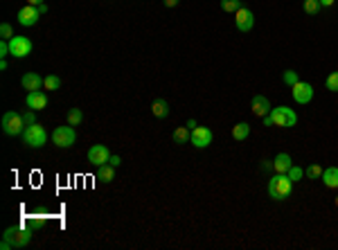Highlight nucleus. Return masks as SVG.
<instances>
[{
  "label": "nucleus",
  "instance_id": "f257e3e1",
  "mask_svg": "<svg viewBox=\"0 0 338 250\" xmlns=\"http://www.w3.org/2000/svg\"><path fill=\"white\" fill-rule=\"evenodd\" d=\"M32 241V230L30 228H7L0 241V250H12V248H25Z\"/></svg>",
  "mask_w": 338,
  "mask_h": 250
},
{
  "label": "nucleus",
  "instance_id": "f03ea898",
  "mask_svg": "<svg viewBox=\"0 0 338 250\" xmlns=\"http://www.w3.org/2000/svg\"><path fill=\"white\" fill-rule=\"evenodd\" d=\"M293 192V180L288 178V174H277L268 180V196L273 200H284L288 198Z\"/></svg>",
  "mask_w": 338,
  "mask_h": 250
},
{
  "label": "nucleus",
  "instance_id": "7ed1b4c3",
  "mask_svg": "<svg viewBox=\"0 0 338 250\" xmlns=\"http://www.w3.org/2000/svg\"><path fill=\"white\" fill-rule=\"evenodd\" d=\"M25 122H23V113H16V110H9V113L3 115V131L5 136L9 138H16V136H23L25 131Z\"/></svg>",
  "mask_w": 338,
  "mask_h": 250
},
{
  "label": "nucleus",
  "instance_id": "20e7f679",
  "mask_svg": "<svg viewBox=\"0 0 338 250\" xmlns=\"http://www.w3.org/2000/svg\"><path fill=\"white\" fill-rule=\"evenodd\" d=\"M23 142H25L30 149H41V146L48 142V131L36 122V124H32V126H27L25 131H23Z\"/></svg>",
  "mask_w": 338,
  "mask_h": 250
},
{
  "label": "nucleus",
  "instance_id": "39448f33",
  "mask_svg": "<svg viewBox=\"0 0 338 250\" xmlns=\"http://www.w3.org/2000/svg\"><path fill=\"white\" fill-rule=\"evenodd\" d=\"M268 118H270V122H273V126H284V128L295 126V122H297L295 110L288 108V106H277V108H270Z\"/></svg>",
  "mask_w": 338,
  "mask_h": 250
},
{
  "label": "nucleus",
  "instance_id": "423d86ee",
  "mask_svg": "<svg viewBox=\"0 0 338 250\" xmlns=\"http://www.w3.org/2000/svg\"><path fill=\"white\" fill-rule=\"evenodd\" d=\"M77 140V133L75 128L68 124V126H57L52 131V144L59 146V149H68V146H72Z\"/></svg>",
  "mask_w": 338,
  "mask_h": 250
},
{
  "label": "nucleus",
  "instance_id": "0eeeda50",
  "mask_svg": "<svg viewBox=\"0 0 338 250\" xmlns=\"http://www.w3.org/2000/svg\"><path fill=\"white\" fill-rule=\"evenodd\" d=\"M111 151H108L106 144H93L88 149V162L95 164V167H102V164H106L108 160H111Z\"/></svg>",
  "mask_w": 338,
  "mask_h": 250
},
{
  "label": "nucleus",
  "instance_id": "6e6552de",
  "mask_svg": "<svg viewBox=\"0 0 338 250\" xmlns=\"http://www.w3.org/2000/svg\"><path fill=\"white\" fill-rule=\"evenodd\" d=\"M9 50L16 59H25L27 54H32V41L27 36H14L9 41Z\"/></svg>",
  "mask_w": 338,
  "mask_h": 250
},
{
  "label": "nucleus",
  "instance_id": "1a4fd4ad",
  "mask_svg": "<svg viewBox=\"0 0 338 250\" xmlns=\"http://www.w3.org/2000/svg\"><path fill=\"white\" fill-rule=\"evenodd\" d=\"M291 92H293L295 104H309L313 100V86L306 82H297L295 86H291Z\"/></svg>",
  "mask_w": 338,
  "mask_h": 250
},
{
  "label": "nucleus",
  "instance_id": "9d476101",
  "mask_svg": "<svg viewBox=\"0 0 338 250\" xmlns=\"http://www.w3.org/2000/svg\"><path fill=\"white\" fill-rule=\"evenodd\" d=\"M189 142H192L196 149H205V146L212 144V131L207 126L192 128V138H189Z\"/></svg>",
  "mask_w": 338,
  "mask_h": 250
},
{
  "label": "nucleus",
  "instance_id": "9b49d317",
  "mask_svg": "<svg viewBox=\"0 0 338 250\" xmlns=\"http://www.w3.org/2000/svg\"><path fill=\"white\" fill-rule=\"evenodd\" d=\"M39 18H41V12H39V7H34V5H25L21 12H18V23H21L23 28L36 25Z\"/></svg>",
  "mask_w": 338,
  "mask_h": 250
},
{
  "label": "nucleus",
  "instance_id": "f8f14e48",
  "mask_svg": "<svg viewBox=\"0 0 338 250\" xmlns=\"http://www.w3.org/2000/svg\"><path fill=\"white\" fill-rule=\"evenodd\" d=\"M234 25H237L239 32H250L252 25H255V14H252L250 10H246V7H241V10L234 14Z\"/></svg>",
  "mask_w": 338,
  "mask_h": 250
},
{
  "label": "nucleus",
  "instance_id": "ddd939ff",
  "mask_svg": "<svg viewBox=\"0 0 338 250\" xmlns=\"http://www.w3.org/2000/svg\"><path fill=\"white\" fill-rule=\"evenodd\" d=\"M25 104H27V108H32V110H43L45 106H48V95H45L43 90H32V92H27Z\"/></svg>",
  "mask_w": 338,
  "mask_h": 250
},
{
  "label": "nucleus",
  "instance_id": "4468645a",
  "mask_svg": "<svg viewBox=\"0 0 338 250\" xmlns=\"http://www.w3.org/2000/svg\"><path fill=\"white\" fill-rule=\"evenodd\" d=\"M270 102H268V97H264V95H255L252 97V102H250V110H252V115H257V118H264V115H268L270 113Z\"/></svg>",
  "mask_w": 338,
  "mask_h": 250
},
{
  "label": "nucleus",
  "instance_id": "2eb2a0df",
  "mask_svg": "<svg viewBox=\"0 0 338 250\" xmlns=\"http://www.w3.org/2000/svg\"><path fill=\"white\" fill-rule=\"evenodd\" d=\"M21 84H23V88H25L27 92L41 90V86H43V77H41V74H36V72H27V74H23Z\"/></svg>",
  "mask_w": 338,
  "mask_h": 250
},
{
  "label": "nucleus",
  "instance_id": "dca6fc26",
  "mask_svg": "<svg viewBox=\"0 0 338 250\" xmlns=\"http://www.w3.org/2000/svg\"><path fill=\"white\" fill-rule=\"evenodd\" d=\"M322 182L324 187H329V190H338V167H327L322 169Z\"/></svg>",
  "mask_w": 338,
  "mask_h": 250
},
{
  "label": "nucleus",
  "instance_id": "f3484780",
  "mask_svg": "<svg viewBox=\"0 0 338 250\" xmlns=\"http://www.w3.org/2000/svg\"><path fill=\"white\" fill-rule=\"evenodd\" d=\"M273 164H275V172L277 174H286L288 169H291V164H293V160H291V156L288 154H277L275 156V160H273Z\"/></svg>",
  "mask_w": 338,
  "mask_h": 250
},
{
  "label": "nucleus",
  "instance_id": "a211bd4d",
  "mask_svg": "<svg viewBox=\"0 0 338 250\" xmlns=\"http://www.w3.org/2000/svg\"><path fill=\"white\" fill-rule=\"evenodd\" d=\"M151 113H153V118L165 120L167 115H169V104H167L165 100H156V102L151 104Z\"/></svg>",
  "mask_w": 338,
  "mask_h": 250
},
{
  "label": "nucleus",
  "instance_id": "6ab92c4d",
  "mask_svg": "<svg viewBox=\"0 0 338 250\" xmlns=\"http://www.w3.org/2000/svg\"><path fill=\"white\" fill-rule=\"evenodd\" d=\"M113 178H115V167L113 164H102V167H97V180L99 182H111Z\"/></svg>",
  "mask_w": 338,
  "mask_h": 250
},
{
  "label": "nucleus",
  "instance_id": "aec40b11",
  "mask_svg": "<svg viewBox=\"0 0 338 250\" xmlns=\"http://www.w3.org/2000/svg\"><path fill=\"white\" fill-rule=\"evenodd\" d=\"M250 136V124H246V122H239V124H234L232 126V138L237 142H241V140H246V138Z\"/></svg>",
  "mask_w": 338,
  "mask_h": 250
},
{
  "label": "nucleus",
  "instance_id": "412c9836",
  "mask_svg": "<svg viewBox=\"0 0 338 250\" xmlns=\"http://www.w3.org/2000/svg\"><path fill=\"white\" fill-rule=\"evenodd\" d=\"M171 138H174V142H178V144H187L189 138H192V128H187V126H178L174 133H171Z\"/></svg>",
  "mask_w": 338,
  "mask_h": 250
},
{
  "label": "nucleus",
  "instance_id": "4be33fe9",
  "mask_svg": "<svg viewBox=\"0 0 338 250\" xmlns=\"http://www.w3.org/2000/svg\"><path fill=\"white\" fill-rule=\"evenodd\" d=\"M43 223H45V216H43V212H34L30 218H27V223H25V226L30 228L32 232H34V230H39V228L43 226Z\"/></svg>",
  "mask_w": 338,
  "mask_h": 250
},
{
  "label": "nucleus",
  "instance_id": "5701e85b",
  "mask_svg": "<svg viewBox=\"0 0 338 250\" xmlns=\"http://www.w3.org/2000/svg\"><path fill=\"white\" fill-rule=\"evenodd\" d=\"M221 10L225 14H237L241 10V0H221Z\"/></svg>",
  "mask_w": 338,
  "mask_h": 250
},
{
  "label": "nucleus",
  "instance_id": "b1692460",
  "mask_svg": "<svg viewBox=\"0 0 338 250\" xmlns=\"http://www.w3.org/2000/svg\"><path fill=\"white\" fill-rule=\"evenodd\" d=\"M43 88L45 90H59V88H61V79H59L57 74H48V77L43 79Z\"/></svg>",
  "mask_w": 338,
  "mask_h": 250
},
{
  "label": "nucleus",
  "instance_id": "393cba45",
  "mask_svg": "<svg viewBox=\"0 0 338 250\" xmlns=\"http://www.w3.org/2000/svg\"><path fill=\"white\" fill-rule=\"evenodd\" d=\"M81 120H84V113H81V108H70V110H68V124H70V126H77V124H81Z\"/></svg>",
  "mask_w": 338,
  "mask_h": 250
},
{
  "label": "nucleus",
  "instance_id": "a878e982",
  "mask_svg": "<svg viewBox=\"0 0 338 250\" xmlns=\"http://www.w3.org/2000/svg\"><path fill=\"white\" fill-rule=\"evenodd\" d=\"M302 10H304L309 16H315L320 12V2L318 0H304V2H302Z\"/></svg>",
  "mask_w": 338,
  "mask_h": 250
},
{
  "label": "nucleus",
  "instance_id": "bb28decb",
  "mask_svg": "<svg viewBox=\"0 0 338 250\" xmlns=\"http://www.w3.org/2000/svg\"><path fill=\"white\" fill-rule=\"evenodd\" d=\"M282 82L286 84V86H295L300 79H297V72H295V70H284V72H282Z\"/></svg>",
  "mask_w": 338,
  "mask_h": 250
},
{
  "label": "nucleus",
  "instance_id": "cd10ccee",
  "mask_svg": "<svg viewBox=\"0 0 338 250\" xmlns=\"http://www.w3.org/2000/svg\"><path fill=\"white\" fill-rule=\"evenodd\" d=\"M304 176L311 178V180H315V178L322 176V167H320V164H309V167L304 169Z\"/></svg>",
  "mask_w": 338,
  "mask_h": 250
},
{
  "label": "nucleus",
  "instance_id": "c85d7f7f",
  "mask_svg": "<svg viewBox=\"0 0 338 250\" xmlns=\"http://www.w3.org/2000/svg\"><path fill=\"white\" fill-rule=\"evenodd\" d=\"M14 36H16V34H14L12 25H9V23H3V25H0V38H3V41H12Z\"/></svg>",
  "mask_w": 338,
  "mask_h": 250
},
{
  "label": "nucleus",
  "instance_id": "c756f323",
  "mask_svg": "<svg viewBox=\"0 0 338 250\" xmlns=\"http://www.w3.org/2000/svg\"><path fill=\"white\" fill-rule=\"evenodd\" d=\"M324 86H327V90L338 92V72H331V74H329L327 82H324Z\"/></svg>",
  "mask_w": 338,
  "mask_h": 250
},
{
  "label": "nucleus",
  "instance_id": "7c9ffc66",
  "mask_svg": "<svg viewBox=\"0 0 338 250\" xmlns=\"http://www.w3.org/2000/svg\"><path fill=\"white\" fill-rule=\"evenodd\" d=\"M23 122H25V126H32V124H36V110L27 108L25 113H23Z\"/></svg>",
  "mask_w": 338,
  "mask_h": 250
},
{
  "label": "nucleus",
  "instance_id": "2f4dec72",
  "mask_svg": "<svg viewBox=\"0 0 338 250\" xmlns=\"http://www.w3.org/2000/svg\"><path fill=\"white\" fill-rule=\"evenodd\" d=\"M286 174H288V178H291V180L295 182V180H300L302 174H304V172H302V167H295V164H291V169H288Z\"/></svg>",
  "mask_w": 338,
  "mask_h": 250
},
{
  "label": "nucleus",
  "instance_id": "473e14b6",
  "mask_svg": "<svg viewBox=\"0 0 338 250\" xmlns=\"http://www.w3.org/2000/svg\"><path fill=\"white\" fill-rule=\"evenodd\" d=\"M259 167H261V172H273L275 164H273V160H261Z\"/></svg>",
  "mask_w": 338,
  "mask_h": 250
},
{
  "label": "nucleus",
  "instance_id": "72a5a7b5",
  "mask_svg": "<svg viewBox=\"0 0 338 250\" xmlns=\"http://www.w3.org/2000/svg\"><path fill=\"white\" fill-rule=\"evenodd\" d=\"M108 164H113V167H120V164H122V156H115V154H113L111 160H108Z\"/></svg>",
  "mask_w": 338,
  "mask_h": 250
},
{
  "label": "nucleus",
  "instance_id": "f704fd0d",
  "mask_svg": "<svg viewBox=\"0 0 338 250\" xmlns=\"http://www.w3.org/2000/svg\"><path fill=\"white\" fill-rule=\"evenodd\" d=\"M178 2H180V0H165L167 7H178Z\"/></svg>",
  "mask_w": 338,
  "mask_h": 250
},
{
  "label": "nucleus",
  "instance_id": "c9c22d12",
  "mask_svg": "<svg viewBox=\"0 0 338 250\" xmlns=\"http://www.w3.org/2000/svg\"><path fill=\"white\" fill-rule=\"evenodd\" d=\"M320 2V7H331L333 5V0H318Z\"/></svg>",
  "mask_w": 338,
  "mask_h": 250
},
{
  "label": "nucleus",
  "instance_id": "e433bc0d",
  "mask_svg": "<svg viewBox=\"0 0 338 250\" xmlns=\"http://www.w3.org/2000/svg\"><path fill=\"white\" fill-rule=\"evenodd\" d=\"M185 126H187V128H196L198 124H196V120H187V124H185Z\"/></svg>",
  "mask_w": 338,
  "mask_h": 250
},
{
  "label": "nucleus",
  "instance_id": "4c0bfd02",
  "mask_svg": "<svg viewBox=\"0 0 338 250\" xmlns=\"http://www.w3.org/2000/svg\"><path fill=\"white\" fill-rule=\"evenodd\" d=\"M27 5H34V7H39V5H43V0H27Z\"/></svg>",
  "mask_w": 338,
  "mask_h": 250
},
{
  "label": "nucleus",
  "instance_id": "58836bf2",
  "mask_svg": "<svg viewBox=\"0 0 338 250\" xmlns=\"http://www.w3.org/2000/svg\"><path fill=\"white\" fill-rule=\"evenodd\" d=\"M39 12H41V16L48 14V5H45V2H43V5H39Z\"/></svg>",
  "mask_w": 338,
  "mask_h": 250
},
{
  "label": "nucleus",
  "instance_id": "ea45409f",
  "mask_svg": "<svg viewBox=\"0 0 338 250\" xmlns=\"http://www.w3.org/2000/svg\"><path fill=\"white\" fill-rule=\"evenodd\" d=\"M336 208H338V198H336Z\"/></svg>",
  "mask_w": 338,
  "mask_h": 250
}]
</instances>
